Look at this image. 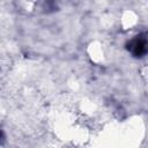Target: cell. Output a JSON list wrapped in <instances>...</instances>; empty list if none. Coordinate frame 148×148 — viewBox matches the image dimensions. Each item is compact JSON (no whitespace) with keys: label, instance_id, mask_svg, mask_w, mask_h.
Wrapping results in <instances>:
<instances>
[{"label":"cell","instance_id":"1","mask_svg":"<svg viewBox=\"0 0 148 148\" xmlns=\"http://www.w3.org/2000/svg\"><path fill=\"white\" fill-rule=\"evenodd\" d=\"M128 51L135 57H142L148 52V39L143 36H136L127 44Z\"/></svg>","mask_w":148,"mask_h":148}]
</instances>
